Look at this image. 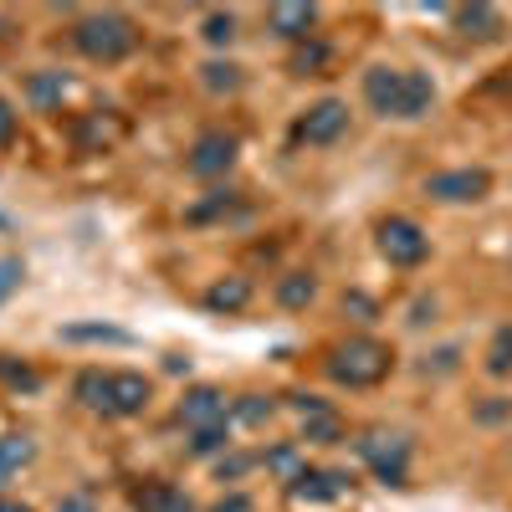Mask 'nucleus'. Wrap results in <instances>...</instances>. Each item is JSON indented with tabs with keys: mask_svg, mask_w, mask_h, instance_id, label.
Instances as JSON below:
<instances>
[{
	"mask_svg": "<svg viewBox=\"0 0 512 512\" xmlns=\"http://www.w3.org/2000/svg\"><path fill=\"white\" fill-rule=\"evenodd\" d=\"M364 98L379 118H425L436 103V82L425 72H405V67H374L364 72Z\"/></svg>",
	"mask_w": 512,
	"mask_h": 512,
	"instance_id": "nucleus-1",
	"label": "nucleus"
},
{
	"mask_svg": "<svg viewBox=\"0 0 512 512\" xmlns=\"http://www.w3.org/2000/svg\"><path fill=\"white\" fill-rule=\"evenodd\" d=\"M149 395H154V384L144 374H128V369H118V374H103V369L77 374V400L88 410H98V415H113V420L144 415Z\"/></svg>",
	"mask_w": 512,
	"mask_h": 512,
	"instance_id": "nucleus-2",
	"label": "nucleus"
},
{
	"mask_svg": "<svg viewBox=\"0 0 512 512\" xmlns=\"http://www.w3.org/2000/svg\"><path fill=\"white\" fill-rule=\"evenodd\" d=\"M72 41H77V52L93 57V62H123L139 47V26L123 11H98V16H82L72 26Z\"/></svg>",
	"mask_w": 512,
	"mask_h": 512,
	"instance_id": "nucleus-3",
	"label": "nucleus"
},
{
	"mask_svg": "<svg viewBox=\"0 0 512 512\" xmlns=\"http://www.w3.org/2000/svg\"><path fill=\"white\" fill-rule=\"evenodd\" d=\"M395 354L390 344H379V338H349V344H338L328 354V374L338 384H349V390H369V384H379L384 374H390Z\"/></svg>",
	"mask_w": 512,
	"mask_h": 512,
	"instance_id": "nucleus-4",
	"label": "nucleus"
},
{
	"mask_svg": "<svg viewBox=\"0 0 512 512\" xmlns=\"http://www.w3.org/2000/svg\"><path fill=\"white\" fill-rule=\"evenodd\" d=\"M359 456L369 461V472L384 487H405V477H410V441L400 431H364L359 436Z\"/></svg>",
	"mask_w": 512,
	"mask_h": 512,
	"instance_id": "nucleus-5",
	"label": "nucleus"
},
{
	"mask_svg": "<svg viewBox=\"0 0 512 512\" xmlns=\"http://www.w3.org/2000/svg\"><path fill=\"white\" fill-rule=\"evenodd\" d=\"M379 251H384V262H395V267H415V262H425L431 241H425V231L415 221L390 216V221H379Z\"/></svg>",
	"mask_w": 512,
	"mask_h": 512,
	"instance_id": "nucleus-6",
	"label": "nucleus"
},
{
	"mask_svg": "<svg viewBox=\"0 0 512 512\" xmlns=\"http://www.w3.org/2000/svg\"><path fill=\"white\" fill-rule=\"evenodd\" d=\"M344 128H349V103L323 98V103H313L303 118H297L292 139H297V144H333L338 134H344Z\"/></svg>",
	"mask_w": 512,
	"mask_h": 512,
	"instance_id": "nucleus-7",
	"label": "nucleus"
},
{
	"mask_svg": "<svg viewBox=\"0 0 512 512\" xmlns=\"http://www.w3.org/2000/svg\"><path fill=\"white\" fill-rule=\"evenodd\" d=\"M236 164V139L231 134H200L190 149V175L195 180H216Z\"/></svg>",
	"mask_w": 512,
	"mask_h": 512,
	"instance_id": "nucleus-8",
	"label": "nucleus"
},
{
	"mask_svg": "<svg viewBox=\"0 0 512 512\" xmlns=\"http://www.w3.org/2000/svg\"><path fill=\"white\" fill-rule=\"evenodd\" d=\"M487 190H492L487 169H446V175L425 180V195H436V200H482Z\"/></svg>",
	"mask_w": 512,
	"mask_h": 512,
	"instance_id": "nucleus-9",
	"label": "nucleus"
},
{
	"mask_svg": "<svg viewBox=\"0 0 512 512\" xmlns=\"http://www.w3.org/2000/svg\"><path fill=\"white\" fill-rule=\"evenodd\" d=\"M231 415V400L221 390H210V384H200V390H190L180 400V420L190 425V431H210V425H226Z\"/></svg>",
	"mask_w": 512,
	"mask_h": 512,
	"instance_id": "nucleus-10",
	"label": "nucleus"
},
{
	"mask_svg": "<svg viewBox=\"0 0 512 512\" xmlns=\"http://www.w3.org/2000/svg\"><path fill=\"white\" fill-rule=\"evenodd\" d=\"M292 410L303 415V431H308V441H318V446H333V441H344V420H338L318 395H292Z\"/></svg>",
	"mask_w": 512,
	"mask_h": 512,
	"instance_id": "nucleus-11",
	"label": "nucleus"
},
{
	"mask_svg": "<svg viewBox=\"0 0 512 512\" xmlns=\"http://www.w3.org/2000/svg\"><path fill=\"white\" fill-rule=\"evenodd\" d=\"M344 472H323V466H303V472H297L292 477V497L297 502H338V497H344Z\"/></svg>",
	"mask_w": 512,
	"mask_h": 512,
	"instance_id": "nucleus-12",
	"label": "nucleus"
},
{
	"mask_svg": "<svg viewBox=\"0 0 512 512\" xmlns=\"http://www.w3.org/2000/svg\"><path fill=\"white\" fill-rule=\"evenodd\" d=\"M128 502H134L139 512H195V502L180 487H169V482H144V487H134Z\"/></svg>",
	"mask_w": 512,
	"mask_h": 512,
	"instance_id": "nucleus-13",
	"label": "nucleus"
},
{
	"mask_svg": "<svg viewBox=\"0 0 512 512\" xmlns=\"http://www.w3.org/2000/svg\"><path fill=\"white\" fill-rule=\"evenodd\" d=\"M267 26L287 41H308L313 26H318V6H272L267 11Z\"/></svg>",
	"mask_w": 512,
	"mask_h": 512,
	"instance_id": "nucleus-14",
	"label": "nucleus"
},
{
	"mask_svg": "<svg viewBox=\"0 0 512 512\" xmlns=\"http://www.w3.org/2000/svg\"><path fill=\"white\" fill-rule=\"evenodd\" d=\"M62 344H134L128 328H113V323H67L62 328Z\"/></svg>",
	"mask_w": 512,
	"mask_h": 512,
	"instance_id": "nucleus-15",
	"label": "nucleus"
},
{
	"mask_svg": "<svg viewBox=\"0 0 512 512\" xmlns=\"http://www.w3.org/2000/svg\"><path fill=\"white\" fill-rule=\"evenodd\" d=\"M251 303V282L246 277H226V282H216L205 292V308L210 313H241Z\"/></svg>",
	"mask_w": 512,
	"mask_h": 512,
	"instance_id": "nucleus-16",
	"label": "nucleus"
},
{
	"mask_svg": "<svg viewBox=\"0 0 512 512\" xmlns=\"http://www.w3.org/2000/svg\"><path fill=\"white\" fill-rule=\"evenodd\" d=\"M456 26L466 36H477V41H492L502 31V16H497V6H482V0H477V6H461L456 11Z\"/></svg>",
	"mask_w": 512,
	"mask_h": 512,
	"instance_id": "nucleus-17",
	"label": "nucleus"
},
{
	"mask_svg": "<svg viewBox=\"0 0 512 512\" xmlns=\"http://www.w3.org/2000/svg\"><path fill=\"white\" fill-rule=\"evenodd\" d=\"M36 456V446H31V436H0V487H6L21 466Z\"/></svg>",
	"mask_w": 512,
	"mask_h": 512,
	"instance_id": "nucleus-18",
	"label": "nucleus"
},
{
	"mask_svg": "<svg viewBox=\"0 0 512 512\" xmlns=\"http://www.w3.org/2000/svg\"><path fill=\"white\" fill-rule=\"evenodd\" d=\"M313 297H318V282H313L308 272H287V277L277 282V303H282V308H308Z\"/></svg>",
	"mask_w": 512,
	"mask_h": 512,
	"instance_id": "nucleus-19",
	"label": "nucleus"
},
{
	"mask_svg": "<svg viewBox=\"0 0 512 512\" xmlns=\"http://www.w3.org/2000/svg\"><path fill=\"white\" fill-rule=\"evenodd\" d=\"M323 67H328V47H323V41H313V36H308V41H297L292 72H297V77H318Z\"/></svg>",
	"mask_w": 512,
	"mask_h": 512,
	"instance_id": "nucleus-20",
	"label": "nucleus"
},
{
	"mask_svg": "<svg viewBox=\"0 0 512 512\" xmlns=\"http://www.w3.org/2000/svg\"><path fill=\"white\" fill-rule=\"evenodd\" d=\"M205 72V88L210 93H236L241 88V67L236 62H210V67H200Z\"/></svg>",
	"mask_w": 512,
	"mask_h": 512,
	"instance_id": "nucleus-21",
	"label": "nucleus"
},
{
	"mask_svg": "<svg viewBox=\"0 0 512 512\" xmlns=\"http://www.w3.org/2000/svg\"><path fill=\"white\" fill-rule=\"evenodd\" d=\"M205 41H210V47H231V41H236V16L231 11H210L205 16Z\"/></svg>",
	"mask_w": 512,
	"mask_h": 512,
	"instance_id": "nucleus-22",
	"label": "nucleus"
},
{
	"mask_svg": "<svg viewBox=\"0 0 512 512\" xmlns=\"http://www.w3.org/2000/svg\"><path fill=\"white\" fill-rule=\"evenodd\" d=\"M231 415L246 420V425H267V420H272V400H267V395H241V400L231 405Z\"/></svg>",
	"mask_w": 512,
	"mask_h": 512,
	"instance_id": "nucleus-23",
	"label": "nucleus"
},
{
	"mask_svg": "<svg viewBox=\"0 0 512 512\" xmlns=\"http://www.w3.org/2000/svg\"><path fill=\"white\" fill-rule=\"evenodd\" d=\"M487 369H492V374H507V369H512V328H497L492 354H487Z\"/></svg>",
	"mask_w": 512,
	"mask_h": 512,
	"instance_id": "nucleus-24",
	"label": "nucleus"
},
{
	"mask_svg": "<svg viewBox=\"0 0 512 512\" xmlns=\"http://www.w3.org/2000/svg\"><path fill=\"white\" fill-rule=\"evenodd\" d=\"M26 267H21V256H0V303H11V292L21 287Z\"/></svg>",
	"mask_w": 512,
	"mask_h": 512,
	"instance_id": "nucleus-25",
	"label": "nucleus"
},
{
	"mask_svg": "<svg viewBox=\"0 0 512 512\" xmlns=\"http://www.w3.org/2000/svg\"><path fill=\"white\" fill-rule=\"evenodd\" d=\"M226 446V425H210V431H190V451L195 456H216Z\"/></svg>",
	"mask_w": 512,
	"mask_h": 512,
	"instance_id": "nucleus-26",
	"label": "nucleus"
},
{
	"mask_svg": "<svg viewBox=\"0 0 512 512\" xmlns=\"http://www.w3.org/2000/svg\"><path fill=\"white\" fill-rule=\"evenodd\" d=\"M236 200H231V190H216L205 205H195V210H185V221H210V216H221V210H231Z\"/></svg>",
	"mask_w": 512,
	"mask_h": 512,
	"instance_id": "nucleus-27",
	"label": "nucleus"
},
{
	"mask_svg": "<svg viewBox=\"0 0 512 512\" xmlns=\"http://www.w3.org/2000/svg\"><path fill=\"white\" fill-rule=\"evenodd\" d=\"M262 461H267V466H272V472H282V477H287V482H292V477H297V472H303V466H297V451H292V446H277V451H267V456H262Z\"/></svg>",
	"mask_w": 512,
	"mask_h": 512,
	"instance_id": "nucleus-28",
	"label": "nucleus"
},
{
	"mask_svg": "<svg viewBox=\"0 0 512 512\" xmlns=\"http://www.w3.org/2000/svg\"><path fill=\"white\" fill-rule=\"evenodd\" d=\"M0 379H11V384H16V390H36V374H31L26 364H16V359H6V354H0Z\"/></svg>",
	"mask_w": 512,
	"mask_h": 512,
	"instance_id": "nucleus-29",
	"label": "nucleus"
},
{
	"mask_svg": "<svg viewBox=\"0 0 512 512\" xmlns=\"http://www.w3.org/2000/svg\"><path fill=\"white\" fill-rule=\"evenodd\" d=\"M16 128H21V118H16V108L0 98V149H11L16 144Z\"/></svg>",
	"mask_w": 512,
	"mask_h": 512,
	"instance_id": "nucleus-30",
	"label": "nucleus"
},
{
	"mask_svg": "<svg viewBox=\"0 0 512 512\" xmlns=\"http://www.w3.org/2000/svg\"><path fill=\"white\" fill-rule=\"evenodd\" d=\"M251 466H256V456H221L216 472H221V482H236V477H246V472H251Z\"/></svg>",
	"mask_w": 512,
	"mask_h": 512,
	"instance_id": "nucleus-31",
	"label": "nucleus"
},
{
	"mask_svg": "<svg viewBox=\"0 0 512 512\" xmlns=\"http://www.w3.org/2000/svg\"><path fill=\"white\" fill-rule=\"evenodd\" d=\"M210 512H251V497L246 492H226L216 507H210Z\"/></svg>",
	"mask_w": 512,
	"mask_h": 512,
	"instance_id": "nucleus-32",
	"label": "nucleus"
},
{
	"mask_svg": "<svg viewBox=\"0 0 512 512\" xmlns=\"http://www.w3.org/2000/svg\"><path fill=\"white\" fill-rule=\"evenodd\" d=\"M57 512H98V507H93V497H82V492H77V497L57 502Z\"/></svg>",
	"mask_w": 512,
	"mask_h": 512,
	"instance_id": "nucleus-33",
	"label": "nucleus"
},
{
	"mask_svg": "<svg viewBox=\"0 0 512 512\" xmlns=\"http://www.w3.org/2000/svg\"><path fill=\"white\" fill-rule=\"evenodd\" d=\"M57 88H62V82H57V77H36V82H31V93H36V98H52Z\"/></svg>",
	"mask_w": 512,
	"mask_h": 512,
	"instance_id": "nucleus-34",
	"label": "nucleus"
},
{
	"mask_svg": "<svg viewBox=\"0 0 512 512\" xmlns=\"http://www.w3.org/2000/svg\"><path fill=\"white\" fill-rule=\"evenodd\" d=\"M164 369H169V374H180V369H190V359H185V354H169Z\"/></svg>",
	"mask_w": 512,
	"mask_h": 512,
	"instance_id": "nucleus-35",
	"label": "nucleus"
},
{
	"mask_svg": "<svg viewBox=\"0 0 512 512\" xmlns=\"http://www.w3.org/2000/svg\"><path fill=\"white\" fill-rule=\"evenodd\" d=\"M0 512H31L26 502H11V497H0Z\"/></svg>",
	"mask_w": 512,
	"mask_h": 512,
	"instance_id": "nucleus-36",
	"label": "nucleus"
}]
</instances>
